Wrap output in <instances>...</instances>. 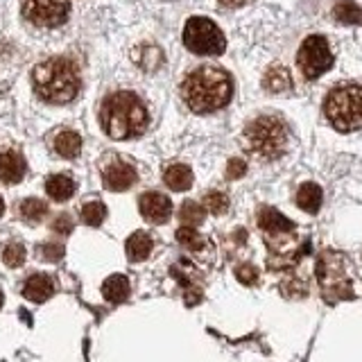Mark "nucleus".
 <instances>
[{
    "mask_svg": "<svg viewBox=\"0 0 362 362\" xmlns=\"http://www.w3.org/2000/svg\"><path fill=\"white\" fill-rule=\"evenodd\" d=\"M231 93V77L215 66H202L197 71H192L181 86V95H184L188 109L195 113H211L226 107Z\"/></svg>",
    "mask_w": 362,
    "mask_h": 362,
    "instance_id": "obj_1",
    "label": "nucleus"
},
{
    "mask_svg": "<svg viewBox=\"0 0 362 362\" xmlns=\"http://www.w3.org/2000/svg\"><path fill=\"white\" fill-rule=\"evenodd\" d=\"M100 122L107 136L116 141H127L145 132L147 109L139 100V95L122 90V93H113L102 102Z\"/></svg>",
    "mask_w": 362,
    "mask_h": 362,
    "instance_id": "obj_2",
    "label": "nucleus"
},
{
    "mask_svg": "<svg viewBox=\"0 0 362 362\" xmlns=\"http://www.w3.org/2000/svg\"><path fill=\"white\" fill-rule=\"evenodd\" d=\"M32 84L37 95L45 102H50V105H66L79 90L75 66L68 59H62V57H52V59L34 68Z\"/></svg>",
    "mask_w": 362,
    "mask_h": 362,
    "instance_id": "obj_3",
    "label": "nucleus"
},
{
    "mask_svg": "<svg viewBox=\"0 0 362 362\" xmlns=\"http://www.w3.org/2000/svg\"><path fill=\"white\" fill-rule=\"evenodd\" d=\"M245 143L258 158L274 161L288 145V127L286 122L276 116H260L254 122L247 124L245 129Z\"/></svg>",
    "mask_w": 362,
    "mask_h": 362,
    "instance_id": "obj_4",
    "label": "nucleus"
},
{
    "mask_svg": "<svg viewBox=\"0 0 362 362\" xmlns=\"http://www.w3.org/2000/svg\"><path fill=\"white\" fill-rule=\"evenodd\" d=\"M324 113L328 122L342 134L362 129V86L346 84L331 90V95L326 98Z\"/></svg>",
    "mask_w": 362,
    "mask_h": 362,
    "instance_id": "obj_5",
    "label": "nucleus"
},
{
    "mask_svg": "<svg viewBox=\"0 0 362 362\" xmlns=\"http://www.w3.org/2000/svg\"><path fill=\"white\" fill-rule=\"evenodd\" d=\"M184 43L190 52L195 54H222L226 48L222 30L213 21L195 16L186 23L184 28Z\"/></svg>",
    "mask_w": 362,
    "mask_h": 362,
    "instance_id": "obj_6",
    "label": "nucleus"
},
{
    "mask_svg": "<svg viewBox=\"0 0 362 362\" xmlns=\"http://www.w3.org/2000/svg\"><path fill=\"white\" fill-rule=\"evenodd\" d=\"M297 62L305 79H317L333 66V52L324 37H308L301 43Z\"/></svg>",
    "mask_w": 362,
    "mask_h": 362,
    "instance_id": "obj_7",
    "label": "nucleus"
},
{
    "mask_svg": "<svg viewBox=\"0 0 362 362\" xmlns=\"http://www.w3.org/2000/svg\"><path fill=\"white\" fill-rule=\"evenodd\" d=\"M71 14L68 0H23V16L34 25L57 28Z\"/></svg>",
    "mask_w": 362,
    "mask_h": 362,
    "instance_id": "obj_8",
    "label": "nucleus"
},
{
    "mask_svg": "<svg viewBox=\"0 0 362 362\" xmlns=\"http://www.w3.org/2000/svg\"><path fill=\"white\" fill-rule=\"evenodd\" d=\"M141 215L152 224H163L173 215V202H170L163 192H145L139 199Z\"/></svg>",
    "mask_w": 362,
    "mask_h": 362,
    "instance_id": "obj_9",
    "label": "nucleus"
},
{
    "mask_svg": "<svg viewBox=\"0 0 362 362\" xmlns=\"http://www.w3.org/2000/svg\"><path fill=\"white\" fill-rule=\"evenodd\" d=\"M136 179H139L136 170L124 161H113L111 165L105 168V173H102V181H105V186L113 192H122L132 188L136 184Z\"/></svg>",
    "mask_w": 362,
    "mask_h": 362,
    "instance_id": "obj_10",
    "label": "nucleus"
},
{
    "mask_svg": "<svg viewBox=\"0 0 362 362\" xmlns=\"http://www.w3.org/2000/svg\"><path fill=\"white\" fill-rule=\"evenodd\" d=\"M25 158L14 150H5L0 152V181L5 184H18L25 177Z\"/></svg>",
    "mask_w": 362,
    "mask_h": 362,
    "instance_id": "obj_11",
    "label": "nucleus"
},
{
    "mask_svg": "<svg viewBox=\"0 0 362 362\" xmlns=\"http://www.w3.org/2000/svg\"><path fill=\"white\" fill-rule=\"evenodd\" d=\"M54 294V281L48 274H32L23 286V297L34 303L48 301Z\"/></svg>",
    "mask_w": 362,
    "mask_h": 362,
    "instance_id": "obj_12",
    "label": "nucleus"
},
{
    "mask_svg": "<svg viewBox=\"0 0 362 362\" xmlns=\"http://www.w3.org/2000/svg\"><path fill=\"white\" fill-rule=\"evenodd\" d=\"M258 226L267 235H283V233H292L294 231V224L288 218H283V215L279 211H274V209H260Z\"/></svg>",
    "mask_w": 362,
    "mask_h": 362,
    "instance_id": "obj_13",
    "label": "nucleus"
},
{
    "mask_svg": "<svg viewBox=\"0 0 362 362\" xmlns=\"http://www.w3.org/2000/svg\"><path fill=\"white\" fill-rule=\"evenodd\" d=\"M152 247H154V240L150 238V233L145 231H136L127 238V258L134 260V263H139V260H145L147 256L152 254Z\"/></svg>",
    "mask_w": 362,
    "mask_h": 362,
    "instance_id": "obj_14",
    "label": "nucleus"
},
{
    "mask_svg": "<svg viewBox=\"0 0 362 362\" xmlns=\"http://www.w3.org/2000/svg\"><path fill=\"white\" fill-rule=\"evenodd\" d=\"M45 192L54 202H68L75 195V181L68 175H52L45 181Z\"/></svg>",
    "mask_w": 362,
    "mask_h": 362,
    "instance_id": "obj_15",
    "label": "nucleus"
},
{
    "mask_svg": "<svg viewBox=\"0 0 362 362\" xmlns=\"http://www.w3.org/2000/svg\"><path fill=\"white\" fill-rule=\"evenodd\" d=\"M102 297L111 303H122L129 297V281L122 274H113L102 283Z\"/></svg>",
    "mask_w": 362,
    "mask_h": 362,
    "instance_id": "obj_16",
    "label": "nucleus"
},
{
    "mask_svg": "<svg viewBox=\"0 0 362 362\" xmlns=\"http://www.w3.org/2000/svg\"><path fill=\"white\" fill-rule=\"evenodd\" d=\"M163 181L168 188H173L177 192L188 190L192 186V170L184 163H175L163 173Z\"/></svg>",
    "mask_w": 362,
    "mask_h": 362,
    "instance_id": "obj_17",
    "label": "nucleus"
},
{
    "mask_svg": "<svg viewBox=\"0 0 362 362\" xmlns=\"http://www.w3.org/2000/svg\"><path fill=\"white\" fill-rule=\"evenodd\" d=\"M263 86L265 90H269V93H274V95H286L292 90V77L286 68H272L263 79Z\"/></svg>",
    "mask_w": 362,
    "mask_h": 362,
    "instance_id": "obj_18",
    "label": "nucleus"
},
{
    "mask_svg": "<svg viewBox=\"0 0 362 362\" xmlns=\"http://www.w3.org/2000/svg\"><path fill=\"white\" fill-rule=\"evenodd\" d=\"M297 204L299 209H303L305 213H317L322 206V188L317 184H303L299 190H297Z\"/></svg>",
    "mask_w": 362,
    "mask_h": 362,
    "instance_id": "obj_19",
    "label": "nucleus"
},
{
    "mask_svg": "<svg viewBox=\"0 0 362 362\" xmlns=\"http://www.w3.org/2000/svg\"><path fill=\"white\" fill-rule=\"evenodd\" d=\"M54 150L64 158H75L79 150H82V139L75 132H62L54 139Z\"/></svg>",
    "mask_w": 362,
    "mask_h": 362,
    "instance_id": "obj_20",
    "label": "nucleus"
},
{
    "mask_svg": "<svg viewBox=\"0 0 362 362\" xmlns=\"http://www.w3.org/2000/svg\"><path fill=\"white\" fill-rule=\"evenodd\" d=\"M333 14L339 23H344V25H358V23H362V9H360V5L351 3V0L337 3Z\"/></svg>",
    "mask_w": 362,
    "mask_h": 362,
    "instance_id": "obj_21",
    "label": "nucleus"
},
{
    "mask_svg": "<svg viewBox=\"0 0 362 362\" xmlns=\"http://www.w3.org/2000/svg\"><path fill=\"white\" fill-rule=\"evenodd\" d=\"M21 218L28 220V222H41L45 218V213H48V204L37 199V197H30L25 202H21Z\"/></svg>",
    "mask_w": 362,
    "mask_h": 362,
    "instance_id": "obj_22",
    "label": "nucleus"
},
{
    "mask_svg": "<svg viewBox=\"0 0 362 362\" xmlns=\"http://www.w3.org/2000/svg\"><path fill=\"white\" fill-rule=\"evenodd\" d=\"M206 218V211L204 206H199L197 202H184L179 209V220L184 222V226H197Z\"/></svg>",
    "mask_w": 362,
    "mask_h": 362,
    "instance_id": "obj_23",
    "label": "nucleus"
},
{
    "mask_svg": "<svg viewBox=\"0 0 362 362\" xmlns=\"http://www.w3.org/2000/svg\"><path fill=\"white\" fill-rule=\"evenodd\" d=\"M107 218V206L102 202H88L82 206V222L88 226H100Z\"/></svg>",
    "mask_w": 362,
    "mask_h": 362,
    "instance_id": "obj_24",
    "label": "nucleus"
},
{
    "mask_svg": "<svg viewBox=\"0 0 362 362\" xmlns=\"http://www.w3.org/2000/svg\"><path fill=\"white\" fill-rule=\"evenodd\" d=\"M204 209L215 213V215H220V213H224L226 209H229V197H226L224 192H220V190H211V192L204 195Z\"/></svg>",
    "mask_w": 362,
    "mask_h": 362,
    "instance_id": "obj_25",
    "label": "nucleus"
},
{
    "mask_svg": "<svg viewBox=\"0 0 362 362\" xmlns=\"http://www.w3.org/2000/svg\"><path fill=\"white\" fill-rule=\"evenodd\" d=\"M177 240L188 249H202L204 247V238L197 233L195 226H181V229H177Z\"/></svg>",
    "mask_w": 362,
    "mask_h": 362,
    "instance_id": "obj_26",
    "label": "nucleus"
},
{
    "mask_svg": "<svg viewBox=\"0 0 362 362\" xmlns=\"http://www.w3.org/2000/svg\"><path fill=\"white\" fill-rule=\"evenodd\" d=\"M3 260H5L7 267H21L23 260H25V247L18 245V243L7 245L5 252H3Z\"/></svg>",
    "mask_w": 362,
    "mask_h": 362,
    "instance_id": "obj_27",
    "label": "nucleus"
},
{
    "mask_svg": "<svg viewBox=\"0 0 362 362\" xmlns=\"http://www.w3.org/2000/svg\"><path fill=\"white\" fill-rule=\"evenodd\" d=\"M245 173H247V163L243 158H231V161L226 163V177L229 179H240Z\"/></svg>",
    "mask_w": 362,
    "mask_h": 362,
    "instance_id": "obj_28",
    "label": "nucleus"
},
{
    "mask_svg": "<svg viewBox=\"0 0 362 362\" xmlns=\"http://www.w3.org/2000/svg\"><path fill=\"white\" fill-rule=\"evenodd\" d=\"M39 256H43L45 260H59L64 256V247L54 245V243H48V245L39 247Z\"/></svg>",
    "mask_w": 362,
    "mask_h": 362,
    "instance_id": "obj_29",
    "label": "nucleus"
},
{
    "mask_svg": "<svg viewBox=\"0 0 362 362\" xmlns=\"http://www.w3.org/2000/svg\"><path fill=\"white\" fill-rule=\"evenodd\" d=\"M52 231L54 233H62V235H68V233L73 231V220L68 218L66 213L59 215V218H54V222H52Z\"/></svg>",
    "mask_w": 362,
    "mask_h": 362,
    "instance_id": "obj_30",
    "label": "nucleus"
},
{
    "mask_svg": "<svg viewBox=\"0 0 362 362\" xmlns=\"http://www.w3.org/2000/svg\"><path fill=\"white\" fill-rule=\"evenodd\" d=\"M235 276L240 279L243 283H254L258 279V272L252 265H243V267L235 269Z\"/></svg>",
    "mask_w": 362,
    "mask_h": 362,
    "instance_id": "obj_31",
    "label": "nucleus"
},
{
    "mask_svg": "<svg viewBox=\"0 0 362 362\" xmlns=\"http://www.w3.org/2000/svg\"><path fill=\"white\" fill-rule=\"evenodd\" d=\"M222 5H226V7H243V5H247L249 0H220Z\"/></svg>",
    "mask_w": 362,
    "mask_h": 362,
    "instance_id": "obj_32",
    "label": "nucleus"
},
{
    "mask_svg": "<svg viewBox=\"0 0 362 362\" xmlns=\"http://www.w3.org/2000/svg\"><path fill=\"white\" fill-rule=\"evenodd\" d=\"M3 213H5V202H3V197H0V218H3Z\"/></svg>",
    "mask_w": 362,
    "mask_h": 362,
    "instance_id": "obj_33",
    "label": "nucleus"
},
{
    "mask_svg": "<svg viewBox=\"0 0 362 362\" xmlns=\"http://www.w3.org/2000/svg\"><path fill=\"white\" fill-rule=\"evenodd\" d=\"M0 308H3V292H0Z\"/></svg>",
    "mask_w": 362,
    "mask_h": 362,
    "instance_id": "obj_34",
    "label": "nucleus"
}]
</instances>
